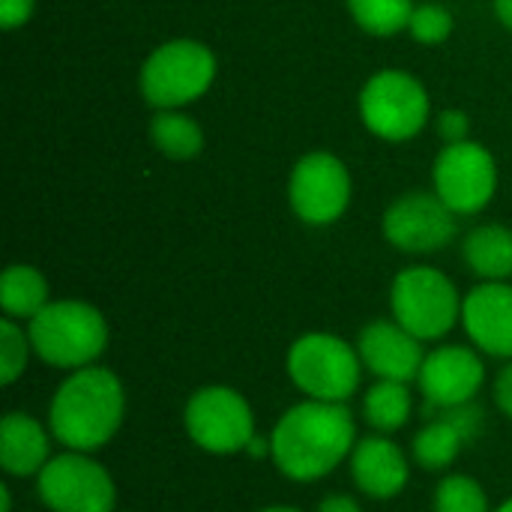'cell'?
<instances>
[{"label": "cell", "mask_w": 512, "mask_h": 512, "mask_svg": "<svg viewBox=\"0 0 512 512\" xmlns=\"http://www.w3.org/2000/svg\"><path fill=\"white\" fill-rule=\"evenodd\" d=\"M258 512H306V510L291 507V504H273V507H264V510H258Z\"/></svg>", "instance_id": "d6a6232c"}, {"label": "cell", "mask_w": 512, "mask_h": 512, "mask_svg": "<svg viewBox=\"0 0 512 512\" xmlns=\"http://www.w3.org/2000/svg\"><path fill=\"white\" fill-rule=\"evenodd\" d=\"M465 447L468 441L459 426L444 414H432L411 441V462L426 474H447Z\"/></svg>", "instance_id": "d6986e66"}, {"label": "cell", "mask_w": 512, "mask_h": 512, "mask_svg": "<svg viewBox=\"0 0 512 512\" xmlns=\"http://www.w3.org/2000/svg\"><path fill=\"white\" fill-rule=\"evenodd\" d=\"M357 354L363 360V369L375 381H402V384H417V375L426 360L423 342L408 333L399 321H369L360 336H357Z\"/></svg>", "instance_id": "5bb4252c"}, {"label": "cell", "mask_w": 512, "mask_h": 512, "mask_svg": "<svg viewBox=\"0 0 512 512\" xmlns=\"http://www.w3.org/2000/svg\"><path fill=\"white\" fill-rule=\"evenodd\" d=\"M381 228L393 249L405 255H432L456 240L459 222L438 192H408L387 207Z\"/></svg>", "instance_id": "7c38bea8"}, {"label": "cell", "mask_w": 512, "mask_h": 512, "mask_svg": "<svg viewBox=\"0 0 512 512\" xmlns=\"http://www.w3.org/2000/svg\"><path fill=\"white\" fill-rule=\"evenodd\" d=\"M183 429L189 441L210 456L246 453L255 432V411L249 399L228 384H207L183 405Z\"/></svg>", "instance_id": "52a82bcc"}, {"label": "cell", "mask_w": 512, "mask_h": 512, "mask_svg": "<svg viewBox=\"0 0 512 512\" xmlns=\"http://www.w3.org/2000/svg\"><path fill=\"white\" fill-rule=\"evenodd\" d=\"M438 132L444 138V144H459V141H468V132H471V120L465 111L459 108H447L438 114Z\"/></svg>", "instance_id": "4316f807"}, {"label": "cell", "mask_w": 512, "mask_h": 512, "mask_svg": "<svg viewBox=\"0 0 512 512\" xmlns=\"http://www.w3.org/2000/svg\"><path fill=\"white\" fill-rule=\"evenodd\" d=\"M357 420L345 402L303 399L291 405L270 432V459L291 483H318L351 459Z\"/></svg>", "instance_id": "6da1fadb"}, {"label": "cell", "mask_w": 512, "mask_h": 512, "mask_svg": "<svg viewBox=\"0 0 512 512\" xmlns=\"http://www.w3.org/2000/svg\"><path fill=\"white\" fill-rule=\"evenodd\" d=\"M51 429L24 414V411H9L0 420V468L6 477L15 480H36L39 471L51 462V447H54Z\"/></svg>", "instance_id": "e0dca14e"}, {"label": "cell", "mask_w": 512, "mask_h": 512, "mask_svg": "<svg viewBox=\"0 0 512 512\" xmlns=\"http://www.w3.org/2000/svg\"><path fill=\"white\" fill-rule=\"evenodd\" d=\"M117 512H132V510H117Z\"/></svg>", "instance_id": "e575fe53"}, {"label": "cell", "mask_w": 512, "mask_h": 512, "mask_svg": "<svg viewBox=\"0 0 512 512\" xmlns=\"http://www.w3.org/2000/svg\"><path fill=\"white\" fill-rule=\"evenodd\" d=\"M33 357V345L27 336V324L3 318L0 321V384L12 387L24 372Z\"/></svg>", "instance_id": "d4e9b609"}, {"label": "cell", "mask_w": 512, "mask_h": 512, "mask_svg": "<svg viewBox=\"0 0 512 512\" xmlns=\"http://www.w3.org/2000/svg\"><path fill=\"white\" fill-rule=\"evenodd\" d=\"M414 414L411 384L402 381H375L363 396V420L378 435H396L408 426Z\"/></svg>", "instance_id": "44dd1931"}, {"label": "cell", "mask_w": 512, "mask_h": 512, "mask_svg": "<svg viewBox=\"0 0 512 512\" xmlns=\"http://www.w3.org/2000/svg\"><path fill=\"white\" fill-rule=\"evenodd\" d=\"M486 384V363L474 345L432 348L417 375L426 411H444L474 402Z\"/></svg>", "instance_id": "4fadbf2b"}, {"label": "cell", "mask_w": 512, "mask_h": 512, "mask_svg": "<svg viewBox=\"0 0 512 512\" xmlns=\"http://www.w3.org/2000/svg\"><path fill=\"white\" fill-rule=\"evenodd\" d=\"M435 512H492L486 489L468 474H444L432 495Z\"/></svg>", "instance_id": "cb8c5ba5"}, {"label": "cell", "mask_w": 512, "mask_h": 512, "mask_svg": "<svg viewBox=\"0 0 512 512\" xmlns=\"http://www.w3.org/2000/svg\"><path fill=\"white\" fill-rule=\"evenodd\" d=\"M48 303H51V288H48V279L42 276V270H36L30 264H12L3 270V276H0L3 318L27 324Z\"/></svg>", "instance_id": "ffe728a7"}, {"label": "cell", "mask_w": 512, "mask_h": 512, "mask_svg": "<svg viewBox=\"0 0 512 512\" xmlns=\"http://www.w3.org/2000/svg\"><path fill=\"white\" fill-rule=\"evenodd\" d=\"M351 483L372 501H393L411 483L408 453L390 435H366L354 444L348 459Z\"/></svg>", "instance_id": "2e32d148"}, {"label": "cell", "mask_w": 512, "mask_h": 512, "mask_svg": "<svg viewBox=\"0 0 512 512\" xmlns=\"http://www.w3.org/2000/svg\"><path fill=\"white\" fill-rule=\"evenodd\" d=\"M438 198L456 213L471 216L489 207L498 189V165L495 156L477 141L444 144L432 168Z\"/></svg>", "instance_id": "8fae6325"}, {"label": "cell", "mask_w": 512, "mask_h": 512, "mask_svg": "<svg viewBox=\"0 0 512 512\" xmlns=\"http://www.w3.org/2000/svg\"><path fill=\"white\" fill-rule=\"evenodd\" d=\"M492 399L498 405V411L512 420V360L504 363V369L495 375V384H492Z\"/></svg>", "instance_id": "f1b7e54d"}, {"label": "cell", "mask_w": 512, "mask_h": 512, "mask_svg": "<svg viewBox=\"0 0 512 512\" xmlns=\"http://www.w3.org/2000/svg\"><path fill=\"white\" fill-rule=\"evenodd\" d=\"M492 6H495V15H498V21L512 30V0H492Z\"/></svg>", "instance_id": "4dcf8cb0"}, {"label": "cell", "mask_w": 512, "mask_h": 512, "mask_svg": "<svg viewBox=\"0 0 512 512\" xmlns=\"http://www.w3.org/2000/svg\"><path fill=\"white\" fill-rule=\"evenodd\" d=\"M291 384L318 402H351L360 390L363 360L357 345L336 333H303L285 357Z\"/></svg>", "instance_id": "277c9868"}, {"label": "cell", "mask_w": 512, "mask_h": 512, "mask_svg": "<svg viewBox=\"0 0 512 512\" xmlns=\"http://www.w3.org/2000/svg\"><path fill=\"white\" fill-rule=\"evenodd\" d=\"M492 512H512V498H507V501H504L501 507H495Z\"/></svg>", "instance_id": "836d02e7"}, {"label": "cell", "mask_w": 512, "mask_h": 512, "mask_svg": "<svg viewBox=\"0 0 512 512\" xmlns=\"http://www.w3.org/2000/svg\"><path fill=\"white\" fill-rule=\"evenodd\" d=\"M216 81V54L198 39H171L150 51L141 66V96L156 111L201 99Z\"/></svg>", "instance_id": "8992f818"}, {"label": "cell", "mask_w": 512, "mask_h": 512, "mask_svg": "<svg viewBox=\"0 0 512 512\" xmlns=\"http://www.w3.org/2000/svg\"><path fill=\"white\" fill-rule=\"evenodd\" d=\"M36 498L48 512H117V483L93 453L63 450L39 471Z\"/></svg>", "instance_id": "9c48e42d"}, {"label": "cell", "mask_w": 512, "mask_h": 512, "mask_svg": "<svg viewBox=\"0 0 512 512\" xmlns=\"http://www.w3.org/2000/svg\"><path fill=\"white\" fill-rule=\"evenodd\" d=\"M150 141L162 156L183 162L204 150V129L180 108H165L150 117Z\"/></svg>", "instance_id": "7402d4cb"}, {"label": "cell", "mask_w": 512, "mask_h": 512, "mask_svg": "<svg viewBox=\"0 0 512 512\" xmlns=\"http://www.w3.org/2000/svg\"><path fill=\"white\" fill-rule=\"evenodd\" d=\"M348 9L360 30L372 36H396L408 30L414 0H348Z\"/></svg>", "instance_id": "603a6c76"}, {"label": "cell", "mask_w": 512, "mask_h": 512, "mask_svg": "<svg viewBox=\"0 0 512 512\" xmlns=\"http://www.w3.org/2000/svg\"><path fill=\"white\" fill-rule=\"evenodd\" d=\"M36 0H0V24L3 30H18L30 21Z\"/></svg>", "instance_id": "83f0119b"}, {"label": "cell", "mask_w": 512, "mask_h": 512, "mask_svg": "<svg viewBox=\"0 0 512 512\" xmlns=\"http://www.w3.org/2000/svg\"><path fill=\"white\" fill-rule=\"evenodd\" d=\"M315 512H363V507L354 495H327Z\"/></svg>", "instance_id": "f546056e"}, {"label": "cell", "mask_w": 512, "mask_h": 512, "mask_svg": "<svg viewBox=\"0 0 512 512\" xmlns=\"http://www.w3.org/2000/svg\"><path fill=\"white\" fill-rule=\"evenodd\" d=\"M462 300L453 279L426 264L399 270L390 288L393 321L420 342H438L453 333L462 324Z\"/></svg>", "instance_id": "5b68a950"}, {"label": "cell", "mask_w": 512, "mask_h": 512, "mask_svg": "<svg viewBox=\"0 0 512 512\" xmlns=\"http://www.w3.org/2000/svg\"><path fill=\"white\" fill-rule=\"evenodd\" d=\"M360 117L375 138L408 141L429 123V93L405 69H381L360 90Z\"/></svg>", "instance_id": "ba28073f"}, {"label": "cell", "mask_w": 512, "mask_h": 512, "mask_svg": "<svg viewBox=\"0 0 512 512\" xmlns=\"http://www.w3.org/2000/svg\"><path fill=\"white\" fill-rule=\"evenodd\" d=\"M0 504H3V510L0 512H12V489H9L6 483L0 486Z\"/></svg>", "instance_id": "1f68e13d"}, {"label": "cell", "mask_w": 512, "mask_h": 512, "mask_svg": "<svg viewBox=\"0 0 512 512\" xmlns=\"http://www.w3.org/2000/svg\"><path fill=\"white\" fill-rule=\"evenodd\" d=\"M462 258L480 282H507L512 276V231L507 225H480L462 243Z\"/></svg>", "instance_id": "ac0fdd59"}, {"label": "cell", "mask_w": 512, "mask_h": 512, "mask_svg": "<svg viewBox=\"0 0 512 512\" xmlns=\"http://www.w3.org/2000/svg\"><path fill=\"white\" fill-rule=\"evenodd\" d=\"M33 357L51 369L75 372L96 366L108 348V321L87 300H51L33 321H27Z\"/></svg>", "instance_id": "3957f363"}, {"label": "cell", "mask_w": 512, "mask_h": 512, "mask_svg": "<svg viewBox=\"0 0 512 512\" xmlns=\"http://www.w3.org/2000/svg\"><path fill=\"white\" fill-rule=\"evenodd\" d=\"M126 420V387L108 366L69 372L48 402V429L63 450L99 453Z\"/></svg>", "instance_id": "7a4b0ae2"}, {"label": "cell", "mask_w": 512, "mask_h": 512, "mask_svg": "<svg viewBox=\"0 0 512 512\" xmlns=\"http://www.w3.org/2000/svg\"><path fill=\"white\" fill-rule=\"evenodd\" d=\"M462 327L471 345L495 360H512V285L480 282L462 300Z\"/></svg>", "instance_id": "9a60e30c"}, {"label": "cell", "mask_w": 512, "mask_h": 512, "mask_svg": "<svg viewBox=\"0 0 512 512\" xmlns=\"http://www.w3.org/2000/svg\"><path fill=\"white\" fill-rule=\"evenodd\" d=\"M408 33L423 45H441L453 33V12L441 3H420L411 12Z\"/></svg>", "instance_id": "484cf974"}, {"label": "cell", "mask_w": 512, "mask_h": 512, "mask_svg": "<svg viewBox=\"0 0 512 512\" xmlns=\"http://www.w3.org/2000/svg\"><path fill=\"white\" fill-rule=\"evenodd\" d=\"M288 204L294 216L306 225L324 228L345 216L351 204V174L348 165L327 153H306L288 177Z\"/></svg>", "instance_id": "30bf717a"}]
</instances>
